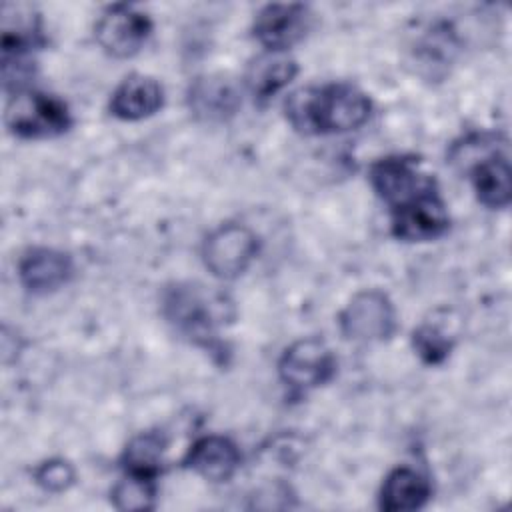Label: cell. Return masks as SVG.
I'll use <instances>...</instances> for the list:
<instances>
[{
	"label": "cell",
	"instance_id": "obj_1",
	"mask_svg": "<svg viewBox=\"0 0 512 512\" xmlns=\"http://www.w3.org/2000/svg\"><path fill=\"white\" fill-rule=\"evenodd\" d=\"M368 96L350 84H324L294 90L284 102L290 126L306 136L360 128L370 116Z\"/></svg>",
	"mask_w": 512,
	"mask_h": 512
},
{
	"label": "cell",
	"instance_id": "obj_2",
	"mask_svg": "<svg viewBox=\"0 0 512 512\" xmlns=\"http://www.w3.org/2000/svg\"><path fill=\"white\" fill-rule=\"evenodd\" d=\"M4 120L10 132L20 138H54L72 124L68 106L60 98L38 90L16 92L6 106Z\"/></svg>",
	"mask_w": 512,
	"mask_h": 512
},
{
	"label": "cell",
	"instance_id": "obj_3",
	"mask_svg": "<svg viewBox=\"0 0 512 512\" xmlns=\"http://www.w3.org/2000/svg\"><path fill=\"white\" fill-rule=\"evenodd\" d=\"M218 302L196 284H174L162 294V314L184 336L196 344L210 346L220 322Z\"/></svg>",
	"mask_w": 512,
	"mask_h": 512
},
{
	"label": "cell",
	"instance_id": "obj_4",
	"mask_svg": "<svg viewBox=\"0 0 512 512\" xmlns=\"http://www.w3.org/2000/svg\"><path fill=\"white\" fill-rule=\"evenodd\" d=\"M448 224L446 204L432 178L414 196L392 206V234L406 242L434 240L448 230Z\"/></svg>",
	"mask_w": 512,
	"mask_h": 512
},
{
	"label": "cell",
	"instance_id": "obj_5",
	"mask_svg": "<svg viewBox=\"0 0 512 512\" xmlns=\"http://www.w3.org/2000/svg\"><path fill=\"white\" fill-rule=\"evenodd\" d=\"M258 240L254 232L242 224H222L212 230L202 246L206 268L224 280H232L246 272L256 258Z\"/></svg>",
	"mask_w": 512,
	"mask_h": 512
},
{
	"label": "cell",
	"instance_id": "obj_6",
	"mask_svg": "<svg viewBox=\"0 0 512 512\" xmlns=\"http://www.w3.org/2000/svg\"><path fill=\"white\" fill-rule=\"evenodd\" d=\"M340 330L356 342L386 340L396 330V312L380 290L358 292L340 312Z\"/></svg>",
	"mask_w": 512,
	"mask_h": 512
},
{
	"label": "cell",
	"instance_id": "obj_7",
	"mask_svg": "<svg viewBox=\"0 0 512 512\" xmlns=\"http://www.w3.org/2000/svg\"><path fill=\"white\" fill-rule=\"evenodd\" d=\"M334 370L336 360L318 338H302L290 344L278 362L282 382L296 390H310L328 382Z\"/></svg>",
	"mask_w": 512,
	"mask_h": 512
},
{
	"label": "cell",
	"instance_id": "obj_8",
	"mask_svg": "<svg viewBox=\"0 0 512 512\" xmlns=\"http://www.w3.org/2000/svg\"><path fill=\"white\" fill-rule=\"evenodd\" d=\"M150 32V18L128 4L108 6L96 24L98 44L114 58L134 56L144 46Z\"/></svg>",
	"mask_w": 512,
	"mask_h": 512
},
{
	"label": "cell",
	"instance_id": "obj_9",
	"mask_svg": "<svg viewBox=\"0 0 512 512\" xmlns=\"http://www.w3.org/2000/svg\"><path fill=\"white\" fill-rule=\"evenodd\" d=\"M310 28V12L304 4H268L254 20V38L266 48L286 52L300 42Z\"/></svg>",
	"mask_w": 512,
	"mask_h": 512
},
{
	"label": "cell",
	"instance_id": "obj_10",
	"mask_svg": "<svg viewBox=\"0 0 512 512\" xmlns=\"http://www.w3.org/2000/svg\"><path fill=\"white\" fill-rule=\"evenodd\" d=\"M430 178H422L416 160L410 156H388L370 166V182L376 194L390 206L414 196Z\"/></svg>",
	"mask_w": 512,
	"mask_h": 512
},
{
	"label": "cell",
	"instance_id": "obj_11",
	"mask_svg": "<svg viewBox=\"0 0 512 512\" xmlns=\"http://www.w3.org/2000/svg\"><path fill=\"white\" fill-rule=\"evenodd\" d=\"M18 276L26 290L46 294L58 290L72 276V260L54 248H32L18 264Z\"/></svg>",
	"mask_w": 512,
	"mask_h": 512
},
{
	"label": "cell",
	"instance_id": "obj_12",
	"mask_svg": "<svg viewBox=\"0 0 512 512\" xmlns=\"http://www.w3.org/2000/svg\"><path fill=\"white\" fill-rule=\"evenodd\" d=\"M184 464L206 480L226 482L234 476L240 464V452L230 438L210 434L194 442Z\"/></svg>",
	"mask_w": 512,
	"mask_h": 512
},
{
	"label": "cell",
	"instance_id": "obj_13",
	"mask_svg": "<svg viewBox=\"0 0 512 512\" xmlns=\"http://www.w3.org/2000/svg\"><path fill=\"white\" fill-rule=\"evenodd\" d=\"M162 86L144 74L128 76L112 94L110 112L120 120H142L162 108Z\"/></svg>",
	"mask_w": 512,
	"mask_h": 512
},
{
	"label": "cell",
	"instance_id": "obj_14",
	"mask_svg": "<svg viewBox=\"0 0 512 512\" xmlns=\"http://www.w3.org/2000/svg\"><path fill=\"white\" fill-rule=\"evenodd\" d=\"M188 104L198 118L214 122L230 118L240 106V96L230 80L222 76H206L190 86Z\"/></svg>",
	"mask_w": 512,
	"mask_h": 512
},
{
	"label": "cell",
	"instance_id": "obj_15",
	"mask_svg": "<svg viewBox=\"0 0 512 512\" xmlns=\"http://www.w3.org/2000/svg\"><path fill=\"white\" fill-rule=\"evenodd\" d=\"M298 66L296 60L286 52L266 50L256 56L246 70V88L256 100H268L276 92H280L292 78L296 76Z\"/></svg>",
	"mask_w": 512,
	"mask_h": 512
},
{
	"label": "cell",
	"instance_id": "obj_16",
	"mask_svg": "<svg viewBox=\"0 0 512 512\" xmlns=\"http://www.w3.org/2000/svg\"><path fill=\"white\" fill-rule=\"evenodd\" d=\"M430 482L414 468L392 470L380 490V508L386 512H408L422 508L430 498Z\"/></svg>",
	"mask_w": 512,
	"mask_h": 512
},
{
	"label": "cell",
	"instance_id": "obj_17",
	"mask_svg": "<svg viewBox=\"0 0 512 512\" xmlns=\"http://www.w3.org/2000/svg\"><path fill=\"white\" fill-rule=\"evenodd\" d=\"M478 200L488 208H504L512 196V172L504 154H490L472 166Z\"/></svg>",
	"mask_w": 512,
	"mask_h": 512
},
{
	"label": "cell",
	"instance_id": "obj_18",
	"mask_svg": "<svg viewBox=\"0 0 512 512\" xmlns=\"http://www.w3.org/2000/svg\"><path fill=\"white\" fill-rule=\"evenodd\" d=\"M166 440L156 432H142L134 436L124 450L126 474H136L152 478L160 472L164 464Z\"/></svg>",
	"mask_w": 512,
	"mask_h": 512
},
{
	"label": "cell",
	"instance_id": "obj_19",
	"mask_svg": "<svg viewBox=\"0 0 512 512\" xmlns=\"http://www.w3.org/2000/svg\"><path fill=\"white\" fill-rule=\"evenodd\" d=\"M156 488L152 478L126 474L114 490H112V504L118 510H150L154 508Z\"/></svg>",
	"mask_w": 512,
	"mask_h": 512
},
{
	"label": "cell",
	"instance_id": "obj_20",
	"mask_svg": "<svg viewBox=\"0 0 512 512\" xmlns=\"http://www.w3.org/2000/svg\"><path fill=\"white\" fill-rule=\"evenodd\" d=\"M412 344L424 362L440 364L448 358L454 346V338L446 328L432 322H424L420 328L414 330Z\"/></svg>",
	"mask_w": 512,
	"mask_h": 512
},
{
	"label": "cell",
	"instance_id": "obj_21",
	"mask_svg": "<svg viewBox=\"0 0 512 512\" xmlns=\"http://www.w3.org/2000/svg\"><path fill=\"white\" fill-rule=\"evenodd\" d=\"M74 478L76 474L70 462L60 458L42 462L34 472L36 484L46 492H64L74 484Z\"/></svg>",
	"mask_w": 512,
	"mask_h": 512
}]
</instances>
